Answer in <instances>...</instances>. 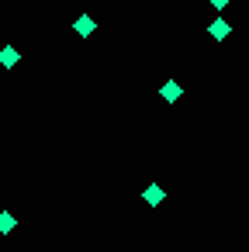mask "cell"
<instances>
[{
    "label": "cell",
    "instance_id": "obj_1",
    "mask_svg": "<svg viewBox=\"0 0 249 252\" xmlns=\"http://www.w3.org/2000/svg\"><path fill=\"white\" fill-rule=\"evenodd\" d=\"M208 35H211V38H218V42H225V38L232 35V25H228L225 18H218V21H211V25H208Z\"/></svg>",
    "mask_w": 249,
    "mask_h": 252
},
{
    "label": "cell",
    "instance_id": "obj_2",
    "mask_svg": "<svg viewBox=\"0 0 249 252\" xmlns=\"http://www.w3.org/2000/svg\"><path fill=\"white\" fill-rule=\"evenodd\" d=\"M180 94H183V87H180L177 80H166V83L159 87V97H163V100H170V104H173V100H180Z\"/></svg>",
    "mask_w": 249,
    "mask_h": 252
},
{
    "label": "cell",
    "instance_id": "obj_3",
    "mask_svg": "<svg viewBox=\"0 0 249 252\" xmlns=\"http://www.w3.org/2000/svg\"><path fill=\"white\" fill-rule=\"evenodd\" d=\"M94 28H97V21H94V18H87V14H80V18H76V25H73V32H76L80 38L94 35Z\"/></svg>",
    "mask_w": 249,
    "mask_h": 252
},
{
    "label": "cell",
    "instance_id": "obj_4",
    "mask_svg": "<svg viewBox=\"0 0 249 252\" xmlns=\"http://www.w3.org/2000/svg\"><path fill=\"white\" fill-rule=\"evenodd\" d=\"M18 59H21V56H18V49H14V45H4V49H0V66H4V69H14V66H18Z\"/></svg>",
    "mask_w": 249,
    "mask_h": 252
},
{
    "label": "cell",
    "instance_id": "obj_5",
    "mask_svg": "<svg viewBox=\"0 0 249 252\" xmlns=\"http://www.w3.org/2000/svg\"><path fill=\"white\" fill-rule=\"evenodd\" d=\"M163 197H166V193H163V187H159V183H152V187H145V193H142V200H145L149 207H156V204H163Z\"/></svg>",
    "mask_w": 249,
    "mask_h": 252
},
{
    "label": "cell",
    "instance_id": "obj_6",
    "mask_svg": "<svg viewBox=\"0 0 249 252\" xmlns=\"http://www.w3.org/2000/svg\"><path fill=\"white\" fill-rule=\"evenodd\" d=\"M14 228H18V218L11 211H4V214H0V235H11Z\"/></svg>",
    "mask_w": 249,
    "mask_h": 252
},
{
    "label": "cell",
    "instance_id": "obj_7",
    "mask_svg": "<svg viewBox=\"0 0 249 252\" xmlns=\"http://www.w3.org/2000/svg\"><path fill=\"white\" fill-rule=\"evenodd\" d=\"M208 4H211V7H218V11H221V7H228V4H232V0H208Z\"/></svg>",
    "mask_w": 249,
    "mask_h": 252
}]
</instances>
